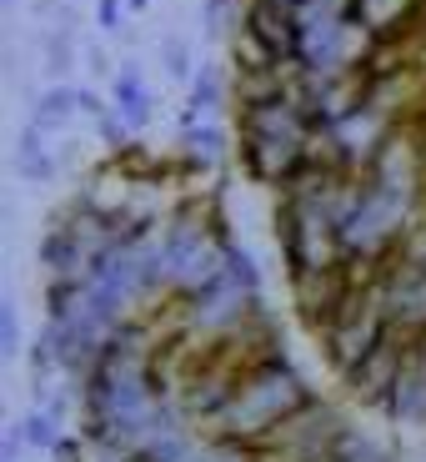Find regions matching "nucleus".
I'll return each mask as SVG.
<instances>
[{
	"label": "nucleus",
	"instance_id": "7",
	"mask_svg": "<svg viewBox=\"0 0 426 462\" xmlns=\"http://www.w3.org/2000/svg\"><path fill=\"white\" fill-rule=\"evenodd\" d=\"M241 31H251L276 60H296V51H301L296 15H291V5H281V0H246Z\"/></svg>",
	"mask_w": 426,
	"mask_h": 462
},
{
	"label": "nucleus",
	"instance_id": "8",
	"mask_svg": "<svg viewBox=\"0 0 426 462\" xmlns=\"http://www.w3.org/2000/svg\"><path fill=\"white\" fill-rule=\"evenodd\" d=\"M381 412L392 422H412V428H426V332L412 337V352H406V367L396 377L392 397Z\"/></svg>",
	"mask_w": 426,
	"mask_h": 462
},
{
	"label": "nucleus",
	"instance_id": "10",
	"mask_svg": "<svg viewBox=\"0 0 426 462\" xmlns=\"http://www.w3.org/2000/svg\"><path fill=\"white\" fill-rule=\"evenodd\" d=\"M351 15L376 41H386V35H406L412 25L426 21V0H351Z\"/></svg>",
	"mask_w": 426,
	"mask_h": 462
},
{
	"label": "nucleus",
	"instance_id": "9",
	"mask_svg": "<svg viewBox=\"0 0 426 462\" xmlns=\"http://www.w3.org/2000/svg\"><path fill=\"white\" fill-rule=\"evenodd\" d=\"M181 146H186V166L191 171H211V166L226 162V126H221L216 116H196L191 106H186L181 116Z\"/></svg>",
	"mask_w": 426,
	"mask_h": 462
},
{
	"label": "nucleus",
	"instance_id": "18",
	"mask_svg": "<svg viewBox=\"0 0 426 462\" xmlns=\"http://www.w3.org/2000/svg\"><path fill=\"white\" fill-rule=\"evenodd\" d=\"M161 60H166V76H171V81H191V76H196L191 46H186L181 35H166V41H161Z\"/></svg>",
	"mask_w": 426,
	"mask_h": 462
},
{
	"label": "nucleus",
	"instance_id": "20",
	"mask_svg": "<svg viewBox=\"0 0 426 462\" xmlns=\"http://www.w3.org/2000/svg\"><path fill=\"white\" fill-rule=\"evenodd\" d=\"M126 15H131L126 0H95V25H101L105 35H121V31H126Z\"/></svg>",
	"mask_w": 426,
	"mask_h": 462
},
{
	"label": "nucleus",
	"instance_id": "4",
	"mask_svg": "<svg viewBox=\"0 0 426 462\" xmlns=\"http://www.w3.org/2000/svg\"><path fill=\"white\" fill-rule=\"evenodd\" d=\"M412 337H416V332H406V327H386V337H381L367 357H361L357 367L341 377L346 393L357 397V402H367V407H386V397H392L396 377H402V367H406Z\"/></svg>",
	"mask_w": 426,
	"mask_h": 462
},
{
	"label": "nucleus",
	"instance_id": "6",
	"mask_svg": "<svg viewBox=\"0 0 426 462\" xmlns=\"http://www.w3.org/2000/svg\"><path fill=\"white\" fill-rule=\"evenodd\" d=\"M351 287H357V277H351V266H326V272H301V277H291V307H296V317L312 332H322L326 322H331L336 312H341V301L351 297Z\"/></svg>",
	"mask_w": 426,
	"mask_h": 462
},
{
	"label": "nucleus",
	"instance_id": "17",
	"mask_svg": "<svg viewBox=\"0 0 426 462\" xmlns=\"http://www.w3.org/2000/svg\"><path fill=\"white\" fill-rule=\"evenodd\" d=\"M21 432H25V442H31L35 452H50L60 438H66V432H60V412L50 402H35L31 412L21 417Z\"/></svg>",
	"mask_w": 426,
	"mask_h": 462
},
{
	"label": "nucleus",
	"instance_id": "21",
	"mask_svg": "<svg viewBox=\"0 0 426 462\" xmlns=\"http://www.w3.org/2000/svg\"><path fill=\"white\" fill-rule=\"evenodd\" d=\"M0 352H5V357L21 352V317H15V301H0Z\"/></svg>",
	"mask_w": 426,
	"mask_h": 462
},
{
	"label": "nucleus",
	"instance_id": "15",
	"mask_svg": "<svg viewBox=\"0 0 426 462\" xmlns=\"http://www.w3.org/2000/svg\"><path fill=\"white\" fill-rule=\"evenodd\" d=\"M186 106L196 116H216L226 106V76H221V66H196V76L186 81Z\"/></svg>",
	"mask_w": 426,
	"mask_h": 462
},
{
	"label": "nucleus",
	"instance_id": "23",
	"mask_svg": "<svg viewBox=\"0 0 426 462\" xmlns=\"http://www.w3.org/2000/svg\"><path fill=\"white\" fill-rule=\"evenodd\" d=\"M126 5H131V15H146L150 11V0H126Z\"/></svg>",
	"mask_w": 426,
	"mask_h": 462
},
{
	"label": "nucleus",
	"instance_id": "1",
	"mask_svg": "<svg viewBox=\"0 0 426 462\" xmlns=\"http://www.w3.org/2000/svg\"><path fill=\"white\" fill-rule=\"evenodd\" d=\"M312 397L316 393L306 387V377L296 372V362H291L286 352H271V357H261L251 372H246L241 387L231 393V402L221 407L201 432L226 438V442H241V448H256L276 422H286V417L296 412L301 402H312Z\"/></svg>",
	"mask_w": 426,
	"mask_h": 462
},
{
	"label": "nucleus",
	"instance_id": "3",
	"mask_svg": "<svg viewBox=\"0 0 426 462\" xmlns=\"http://www.w3.org/2000/svg\"><path fill=\"white\" fill-rule=\"evenodd\" d=\"M346 266H351V262H346ZM351 277H357V272H351ZM386 327H392V317H386V301H381V282L376 277H357L351 297L341 301V312L316 332L336 377H346V372L357 367L371 346L386 337Z\"/></svg>",
	"mask_w": 426,
	"mask_h": 462
},
{
	"label": "nucleus",
	"instance_id": "11",
	"mask_svg": "<svg viewBox=\"0 0 426 462\" xmlns=\"http://www.w3.org/2000/svg\"><path fill=\"white\" fill-rule=\"evenodd\" d=\"M111 106L121 116H126L136 131H146L150 126V116H156V101H150V86H146V76H140V66L136 60H126V66L111 76Z\"/></svg>",
	"mask_w": 426,
	"mask_h": 462
},
{
	"label": "nucleus",
	"instance_id": "12",
	"mask_svg": "<svg viewBox=\"0 0 426 462\" xmlns=\"http://www.w3.org/2000/svg\"><path fill=\"white\" fill-rule=\"evenodd\" d=\"M41 266H46V277H91V256L76 246V236L60 221H50V231L41 236Z\"/></svg>",
	"mask_w": 426,
	"mask_h": 462
},
{
	"label": "nucleus",
	"instance_id": "24",
	"mask_svg": "<svg viewBox=\"0 0 426 462\" xmlns=\"http://www.w3.org/2000/svg\"><path fill=\"white\" fill-rule=\"evenodd\" d=\"M0 5H5V11H11V5H21V0H0Z\"/></svg>",
	"mask_w": 426,
	"mask_h": 462
},
{
	"label": "nucleus",
	"instance_id": "13",
	"mask_svg": "<svg viewBox=\"0 0 426 462\" xmlns=\"http://www.w3.org/2000/svg\"><path fill=\"white\" fill-rule=\"evenodd\" d=\"M56 171H60V166H56V151H50V136L25 121L21 136H15V176L41 186V181H50Z\"/></svg>",
	"mask_w": 426,
	"mask_h": 462
},
{
	"label": "nucleus",
	"instance_id": "19",
	"mask_svg": "<svg viewBox=\"0 0 426 462\" xmlns=\"http://www.w3.org/2000/svg\"><path fill=\"white\" fill-rule=\"evenodd\" d=\"M226 272H231L236 282H241V287L261 291V266H256V256L246 252L241 242H226Z\"/></svg>",
	"mask_w": 426,
	"mask_h": 462
},
{
	"label": "nucleus",
	"instance_id": "2",
	"mask_svg": "<svg viewBox=\"0 0 426 462\" xmlns=\"http://www.w3.org/2000/svg\"><path fill=\"white\" fill-rule=\"evenodd\" d=\"M312 111L301 101V91L281 96V101L241 106L236 116V151H241V171L251 181L276 191L306 156H312Z\"/></svg>",
	"mask_w": 426,
	"mask_h": 462
},
{
	"label": "nucleus",
	"instance_id": "5",
	"mask_svg": "<svg viewBox=\"0 0 426 462\" xmlns=\"http://www.w3.org/2000/svg\"><path fill=\"white\" fill-rule=\"evenodd\" d=\"M381 282V301H386V317L392 327H406V332H426V266L406 262L402 252H392L376 272Z\"/></svg>",
	"mask_w": 426,
	"mask_h": 462
},
{
	"label": "nucleus",
	"instance_id": "16",
	"mask_svg": "<svg viewBox=\"0 0 426 462\" xmlns=\"http://www.w3.org/2000/svg\"><path fill=\"white\" fill-rule=\"evenodd\" d=\"M326 462H392V452L381 448L376 438H367V432H357L351 422H346L341 438L331 442V457Z\"/></svg>",
	"mask_w": 426,
	"mask_h": 462
},
{
	"label": "nucleus",
	"instance_id": "22",
	"mask_svg": "<svg viewBox=\"0 0 426 462\" xmlns=\"http://www.w3.org/2000/svg\"><path fill=\"white\" fill-rule=\"evenodd\" d=\"M396 252H402L406 262H421V266H426V217L416 221L412 231H406V236H402V246H396Z\"/></svg>",
	"mask_w": 426,
	"mask_h": 462
},
{
	"label": "nucleus",
	"instance_id": "14",
	"mask_svg": "<svg viewBox=\"0 0 426 462\" xmlns=\"http://www.w3.org/2000/svg\"><path fill=\"white\" fill-rule=\"evenodd\" d=\"M81 116V106H76V86H66V81H56V86H46V91L31 101V126H41L46 136H56V131H66L70 121Z\"/></svg>",
	"mask_w": 426,
	"mask_h": 462
},
{
	"label": "nucleus",
	"instance_id": "25",
	"mask_svg": "<svg viewBox=\"0 0 426 462\" xmlns=\"http://www.w3.org/2000/svg\"><path fill=\"white\" fill-rule=\"evenodd\" d=\"M281 5H296V0H281Z\"/></svg>",
	"mask_w": 426,
	"mask_h": 462
}]
</instances>
